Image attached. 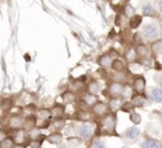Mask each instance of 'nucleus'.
I'll return each instance as SVG.
<instances>
[{"label":"nucleus","mask_w":162,"mask_h":148,"mask_svg":"<svg viewBox=\"0 0 162 148\" xmlns=\"http://www.w3.org/2000/svg\"><path fill=\"white\" fill-rule=\"evenodd\" d=\"M134 86H135V89L138 92H142L144 90V88H146V80H144V77H137L135 79Z\"/></svg>","instance_id":"nucleus-8"},{"label":"nucleus","mask_w":162,"mask_h":148,"mask_svg":"<svg viewBox=\"0 0 162 148\" xmlns=\"http://www.w3.org/2000/svg\"><path fill=\"white\" fill-rule=\"evenodd\" d=\"M159 85L161 86V88H162V76L160 77V79H159Z\"/></svg>","instance_id":"nucleus-38"},{"label":"nucleus","mask_w":162,"mask_h":148,"mask_svg":"<svg viewBox=\"0 0 162 148\" xmlns=\"http://www.w3.org/2000/svg\"><path fill=\"white\" fill-rule=\"evenodd\" d=\"M46 140L51 144H54V145H59V144L62 143V140H63V135L61 134L60 132H53V133H51V134L46 137Z\"/></svg>","instance_id":"nucleus-6"},{"label":"nucleus","mask_w":162,"mask_h":148,"mask_svg":"<svg viewBox=\"0 0 162 148\" xmlns=\"http://www.w3.org/2000/svg\"><path fill=\"white\" fill-rule=\"evenodd\" d=\"M103 125L105 127H107L108 130H112V128H115V120L112 115H107L105 116V119L103 120Z\"/></svg>","instance_id":"nucleus-18"},{"label":"nucleus","mask_w":162,"mask_h":148,"mask_svg":"<svg viewBox=\"0 0 162 148\" xmlns=\"http://www.w3.org/2000/svg\"><path fill=\"white\" fill-rule=\"evenodd\" d=\"M7 136H8V134H7V132L5 130H0V142L4 138H6Z\"/></svg>","instance_id":"nucleus-35"},{"label":"nucleus","mask_w":162,"mask_h":148,"mask_svg":"<svg viewBox=\"0 0 162 148\" xmlns=\"http://www.w3.org/2000/svg\"><path fill=\"white\" fill-rule=\"evenodd\" d=\"M98 85L96 82H92L90 85V92L92 94H95L96 92H98Z\"/></svg>","instance_id":"nucleus-31"},{"label":"nucleus","mask_w":162,"mask_h":148,"mask_svg":"<svg viewBox=\"0 0 162 148\" xmlns=\"http://www.w3.org/2000/svg\"><path fill=\"white\" fill-rule=\"evenodd\" d=\"M52 126L54 127V130L56 132H59L65 126V120L61 119V117H56L53 122H52Z\"/></svg>","instance_id":"nucleus-19"},{"label":"nucleus","mask_w":162,"mask_h":148,"mask_svg":"<svg viewBox=\"0 0 162 148\" xmlns=\"http://www.w3.org/2000/svg\"><path fill=\"white\" fill-rule=\"evenodd\" d=\"M23 128L28 132H31L36 127V116L33 114L28 115L24 120H23Z\"/></svg>","instance_id":"nucleus-3"},{"label":"nucleus","mask_w":162,"mask_h":148,"mask_svg":"<svg viewBox=\"0 0 162 148\" xmlns=\"http://www.w3.org/2000/svg\"><path fill=\"white\" fill-rule=\"evenodd\" d=\"M122 87L120 83L114 82V83L110 85L109 92H110V94L114 95V97H118V95H120V93H122Z\"/></svg>","instance_id":"nucleus-11"},{"label":"nucleus","mask_w":162,"mask_h":148,"mask_svg":"<svg viewBox=\"0 0 162 148\" xmlns=\"http://www.w3.org/2000/svg\"><path fill=\"white\" fill-rule=\"evenodd\" d=\"M98 63H99V65L103 66V67H109V66H112L113 59H112V57H110L109 55H103V56L99 57Z\"/></svg>","instance_id":"nucleus-14"},{"label":"nucleus","mask_w":162,"mask_h":148,"mask_svg":"<svg viewBox=\"0 0 162 148\" xmlns=\"http://www.w3.org/2000/svg\"><path fill=\"white\" fill-rule=\"evenodd\" d=\"M140 135V130L139 128H137L136 126H132V127H129V128H127L126 132H125V138L128 139V140H131V142H134L136 139L139 137Z\"/></svg>","instance_id":"nucleus-4"},{"label":"nucleus","mask_w":162,"mask_h":148,"mask_svg":"<svg viewBox=\"0 0 162 148\" xmlns=\"http://www.w3.org/2000/svg\"><path fill=\"white\" fill-rule=\"evenodd\" d=\"M153 51H154L156 53H158V54L162 55V44L157 43L156 45H153Z\"/></svg>","instance_id":"nucleus-32"},{"label":"nucleus","mask_w":162,"mask_h":148,"mask_svg":"<svg viewBox=\"0 0 162 148\" xmlns=\"http://www.w3.org/2000/svg\"><path fill=\"white\" fill-rule=\"evenodd\" d=\"M144 103H146V99L142 97V95H135L134 98H132V101H131V104L134 105V107H144Z\"/></svg>","instance_id":"nucleus-17"},{"label":"nucleus","mask_w":162,"mask_h":148,"mask_svg":"<svg viewBox=\"0 0 162 148\" xmlns=\"http://www.w3.org/2000/svg\"><path fill=\"white\" fill-rule=\"evenodd\" d=\"M160 35H161V37H162V27H161V34H160Z\"/></svg>","instance_id":"nucleus-39"},{"label":"nucleus","mask_w":162,"mask_h":148,"mask_svg":"<svg viewBox=\"0 0 162 148\" xmlns=\"http://www.w3.org/2000/svg\"><path fill=\"white\" fill-rule=\"evenodd\" d=\"M12 107V101L10 99H4L1 102H0V109L4 111V112H7L9 111L10 109Z\"/></svg>","instance_id":"nucleus-23"},{"label":"nucleus","mask_w":162,"mask_h":148,"mask_svg":"<svg viewBox=\"0 0 162 148\" xmlns=\"http://www.w3.org/2000/svg\"><path fill=\"white\" fill-rule=\"evenodd\" d=\"M62 98H63V101L65 103H72L75 101V94L71 92V91H66V92H64L62 94Z\"/></svg>","instance_id":"nucleus-22"},{"label":"nucleus","mask_w":162,"mask_h":148,"mask_svg":"<svg viewBox=\"0 0 162 148\" xmlns=\"http://www.w3.org/2000/svg\"><path fill=\"white\" fill-rule=\"evenodd\" d=\"M142 35L147 39V40H154L157 39L158 35H159V30L156 24H152V23H148L146 24L144 27H142Z\"/></svg>","instance_id":"nucleus-1"},{"label":"nucleus","mask_w":162,"mask_h":148,"mask_svg":"<svg viewBox=\"0 0 162 148\" xmlns=\"http://www.w3.org/2000/svg\"><path fill=\"white\" fill-rule=\"evenodd\" d=\"M78 134L83 139H88L93 134V128L87 124H83L78 127Z\"/></svg>","instance_id":"nucleus-5"},{"label":"nucleus","mask_w":162,"mask_h":148,"mask_svg":"<svg viewBox=\"0 0 162 148\" xmlns=\"http://www.w3.org/2000/svg\"><path fill=\"white\" fill-rule=\"evenodd\" d=\"M36 116H38L39 119L43 120V121H48L50 117L52 116V112H51V110H50V109L42 108V109H39V110L36 111Z\"/></svg>","instance_id":"nucleus-7"},{"label":"nucleus","mask_w":162,"mask_h":148,"mask_svg":"<svg viewBox=\"0 0 162 148\" xmlns=\"http://www.w3.org/2000/svg\"><path fill=\"white\" fill-rule=\"evenodd\" d=\"M135 57H136V53H134L132 51H128V53H127V58L129 59V62H134V60H135Z\"/></svg>","instance_id":"nucleus-33"},{"label":"nucleus","mask_w":162,"mask_h":148,"mask_svg":"<svg viewBox=\"0 0 162 148\" xmlns=\"http://www.w3.org/2000/svg\"><path fill=\"white\" fill-rule=\"evenodd\" d=\"M110 108H112V110H114V111H117L118 109L122 108V100H120V98H117V97H115V98H113L112 100H110Z\"/></svg>","instance_id":"nucleus-20"},{"label":"nucleus","mask_w":162,"mask_h":148,"mask_svg":"<svg viewBox=\"0 0 162 148\" xmlns=\"http://www.w3.org/2000/svg\"><path fill=\"white\" fill-rule=\"evenodd\" d=\"M122 98H128L129 95H131V88L129 86H125L122 87Z\"/></svg>","instance_id":"nucleus-30"},{"label":"nucleus","mask_w":162,"mask_h":148,"mask_svg":"<svg viewBox=\"0 0 162 148\" xmlns=\"http://www.w3.org/2000/svg\"><path fill=\"white\" fill-rule=\"evenodd\" d=\"M94 148H106V146L103 142H96L94 145Z\"/></svg>","instance_id":"nucleus-34"},{"label":"nucleus","mask_w":162,"mask_h":148,"mask_svg":"<svg viewBox=\"0 0 162 148\" xmlns=\"http://www.w3.org/2000/svg\"><path fill=\"white\" fill-rule=\"evenodd\" d=\"M90 113L88 112H85V111H80V112L77 113V119L78 120H81V121L85 122V121H88L90 120Z\"/></svg>","instance_id":"nucleus-28"},{"label":"nucleus","mask_w":162,"mask_h":148,"mask_svg":"<svg viewBox=\"0 0 162 148\" xmlns=\"http://www.w3.org/2000/svg\"><path fill=\"white\" fill-rule=\"evenodd\" d=\"M12 148H27V145H24V144H21V143L14 144V147H12Z\"/></svg>","instance_id":"nucleus-36"},{"label":"nucleus","mask_w":162,"mask_h":148,"mask_svg":"<svg viewBox=\"0 0 162 148\" xmlns=\"http://www.w3.org/2000/svg\"><path fill=\"white\" fill-rule=\"evenodd\" d=\"M84 101L87 105H94L96 102H97V98L95 97V94L88 93L84 95Z\"/></svg>","instance_id":"nucleus-24"},{"label":"nucleus","mask_w":162,"mask_h":148,"mask_svg":"<svg viewBox=\"0 0 162 148\" xmlns=\"http://www.w3.org/2000/svg\"><path fill=\"white\" fill-rule=\"evenodd\" d=\"M141 148H159V143L156 139L146 138L141 143Z\"/></svg>","instance_id":"nucleus-10"},{"label":"nucleus","mask_w":162,"mask_h":148,"mask_svg":"<svg viewBox=\"0 0 162 148\" xmlns=\"http://www.w3.org/2000/svg\"><path fill=\"white\" fill-rule=\"evenodd\" d=\"M151 98L154 102H158V103H161L162 102V89H159V88H154V89L151 90Z\"/></svg>","instance_id":"nucleus-12"},{"label":"nucleus","mask_w":162,"mask_h":148,"mask_svg":"<svg viewBox=\"0 0 162 148\" xmlns=\"http://www.w3.org/2000/svg\"><path fill=\"white\" fill-rule=\"evenodd\" d=\"M135 12H136L135 8H134L132 6H130V5H127L126 7L124 8V13H125V15H126V17H128V18L134 17V15H135Z\"/></svg>","instance_id":"nucleus-26"},{"label":"nucleus","mask_w":162,"mask_h":148,"mask_svg":"<svg viewBox=\"0 0 162 148\" xmlns=\"http://www.w3.org/2000/svg\"><path fill=\"white\" fill-rule=\"evenodd\" d=\"M23 120L24 119L21 115H18V114L11 115L8 120V127L11 130H19L23 126Z\"/></svg>","instance_id":"nucleus-2"},{"label":"nucleus","mask_w":162,"mask_h":148,"mask_svg":"<svg viewBox=\"0 0 162 148\" xmlns=\"http://www.w3.org/2000/svg\"><path fill=\"white\" fill-rule=\"evenodd\" d=\"M142 13L147 17H154L156 15V11H154V8L151 4H146V5L142 6Z\"/></svg>","instance_id":"nucleus-13"},{"label":"nucleus","mask_w":162,"mask_h":148,"mask_svg":"<svg viewBox=\"0 0 162 148\" xmlns=\"http://www.w3.org/2000/svg\"><path fill=\"white\" fill-rule=\"evenodd\" d=\"M161 125H162V117H161Z\"/></svg>","instance_id":"nucleus-40"},{"label":"nucleus","mask_w":162,"mask_h":148,"mask_svg":"<svg viewBox=\"0 0 162 148\" xmlns=\"http://www.w3.org/2000/svg\"><path fill=\"white\" fill-rule=\"evenodd\" d=\"M112 66L115 70H117V72H122V69H124V64H122V60H119V59H116V60H114L113 63H112Z\"/></svg>","instance_id":"nucleus-27"},{"label":"nucleus","mask_w":162,"mask_h":148,"mask_svg":"<svg viewBox=\"0 0 162 148\" xmlns=\"http://www.w3.org/2000/svg\"><path fill=\"white\" fill-rule=\"evenodd\" d=\"M93 111L97 115H103L107 111V107H106V104L102 103V102H96L93 107Z\"/></svg>","instance_id":"nucleus-9"},{"label":"nucleus","mask_w":162,"mask_h":148,"mask_svg":"<svg viewBox=\"0 0 162 148\" xmlns=\"http://www.w3.org/2000/svg\"><path fill=\"white\" fill-rule=\"evenodd\" d=\"M158 9L162 13V0H159V2H158Z\"/></svg>","instance_id":"nucleus-37"},{"label":"nucleus","mask_w":162,"mask_h":148,"mask_svg":"<svg viewBox=\"0 0 162 148\" xmlns=\"http://www.w3.org/2000/svg\"><path fill=\"white\" fill-rule=\"evenodd\" d=\"M147 54H148V49H147V47L144 45L140 44L137 46V48H136V55H138L140 57H144V56H147Z\"/></svg>","instance_id":"nucleus-25"},{"label":"nucleus","mask_w":162,"mask_h":148,"mask_svg":"<svg viewBox=\"0 0 162 148\" xmlns=\"http://www.w3.org/2000/svg\"><path fill=\"white\" fill-rule=\"evenodd\" d=\"M142 22V17L141 15H137L135 14L134 17L130 18V21H129V24H130L131 29H137V27L140 25V23Z\"/></svg>","instance_id":"nucleus-16"},{"label":"nucleus","mask_w":162,"mask_h":148,"mask_svg":"<svg viewBox=\"0 0 162 148\" xmlns=\"http://www.w3.org/2000/svg\"><path fill=\"white\" fill-rule=\"evenodd\" d=\"M61 148H65V147H61Z\"/></svg>","instance_id":"nucleus-41"},{"label":"nucleus","mask_w":162,"mask_h":148,"mask_svg":"<svg viewBox=\"0 0 162 148\" xmlns=\"http://www.w3.org/2000/svg\"><path fill=\"white\" fill-rule=\"evenodd\" d=\"M14 145V138L7 136L6 138H4L0 142V148H12Z\"/></svg>","instance_id":"nucleus-15"},{"label":"nucleus","mask_w":162,"mask_h":148,"mask_svg":"<svg viewBox=\"0 0 162 148\" xmlns=\"http://www.w3.org/2000/svg\"><path fill=\"white\" fill-rule=\"evenodd\" d=\"M51 112H52V115H54V116L61 117V115L64 113V107L60 105V104H55L51 110Z\"/></svg>","instance_id":"nucleus-21"},{"label":"nucleus","mask_w":162,"mask_h":148,"mask_svg":"<svg viewBox=\"0 0 162 148\" xmlns=\"http://www.w3.org/2000/svg\"><path fill=\"white\" fill-rule=\"evenodd\" d=\"M130 121L134 123V124H139L141 122V116H140L138 113L136 112H131L130 113Z\"/></svg>","instance_id":"nucleus-29"}]
</instances>
